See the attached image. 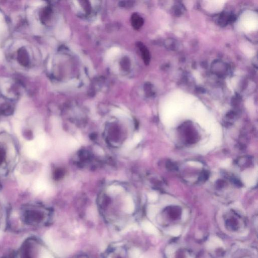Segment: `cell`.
Returning <instances> with one entry per match:
<instances>
[{"label":"cell","instance_id":"cell-1","mask_svg":"<svg viewBox=\"0 0 258 258\" xmlns=\"http://www.w3.org/2000/svg\"><path fill=\"white\" fill-rule=\"evenodd\" d=\"M137 45L141 52L142 57L143 59L144 63L146 65H149L150 61V55L149 50H148L146 46H144L142 42H138Z\"/></svg>","mask_w":258,"mask_h":258},{"label":"cell","instance_id":"cell-2","mask_svg":"<svg viewBox=\"0 0 258 258\" xmlns=\"http://www.w3.org/2000/svg\"><path fill=\"white\" fill-rule=\"evenodd\" d=\"M223 246L222 241L218 237H213L209 239L206 243V247L208 249H216L217 248L222 247Z\"/></svg>","mask_w":258,"mask_h":258},{"label":"cell","instance_id":"cell-3","mask_svg":"<svg viewBox=\"0 0 258 258\" xmlns=\"http://www.w3.org/2000/svg\"><path fill=\"white\" fill-rule=\"evenodd\" d=\"M131 23L134 29H139L143 24L144 20L138 14L134 13L131 17Z\"/></svg>","mask_w":258,"mask_h":258},{"label":"cell","instance_id":"cell-4","mask_svg":"<svg viewBox=\"0 0 258 258\" xmlns=\"http://www.w3.org/2000/svg\"><path fill=\"white\" fill-rule=\"evenodd\" d=\"M142 227L144 230L147 233L152 234H157L158 233V231L156 228L152 224L147 221H145L142 222Z\"/></svg>","mask_w":258,"mask_h":258},{"label":"cell","instance_id":"cell-5","mask_svg":"<svg viewBox=\"0 0 258 258\" xmlns=\"http://www.w3.org/2000/svg\"><path fill=\"white\" fill-rule=\"evenodd\" d=\"M213 66L219 68L218 70L214 71L215 73H216L217 75L223 76L227 72L226 66L221 62L217 61L216 62H215L214 65H213Z\"/></svg>","mask_w":258,"mask_h":258},{"label":"cell","instance_id":"cell-6","mask_svg":"<svg viewBox=\"0 0 258 258\" xmlns=\"http://www.w3.org/2000/svg\"><path fill=\"white\" fill-rule=\"evenodd\" d=\"M134 209H135V205L132 198L130 196L127 197L126 204L125 206V211L129 214H131L133 212Z\"/></svg>","mask_w":258,"mask_h":258},{"label":"cell","instance_id":"cell-7","mask_svg":"<svg viewBox=\"0 0 258 258\" xmlns=\"http://www.w3.org/2000/svg\"><path fill=\"white\" fill-rule=\"evenodd\" d=\"M181 232V228L180 226H175L168 230V233L174 237H178Z\"/></svg>","mask_w":258,"mask_h":258},{"label":"cell","instance_id":"cell-8","mask_svg":"<svg viewBox=\"0 0 258 258\" xmlns=\"http://www.w3.org/2000/svg\"><path fill=\"white\" fill-rule=\"evenodd\" d=\"M123 190L122 187L119 185H111L108 189V192L111 194H117Z\"/></svg>","mask_w":258,"mask_h":258},{"label":"cell","instance_id":"cell-9","mask_svg":"<svg viewBox=\"0 0 258 258\" xmlns=\"http://www.w3.org/2000/svg\"><path fill=\"white\" fill-rule=\"evenodd\" d=\"M156 213V209L153 207H150L149 208V210L148 211V215L149 217L152 218L155 216Z\"/></svg>","mask_w":258,"mask_h":258},{"label":"cell","instance_id":"cell-10","mask_svg":"<svg viewBox=\"0 0 258 258\" xmlns=\"http://www.w3.org/2000/svg\"><path fill=\"white\" fill-rule=\"evenodd\" d=\"M174 247H172V246H169V247L166 249V255L168 257L172 256V254L174 253Z\"/></svg>","mask_w":258,"mask_h":258},{"label":"cell","instance_id":"cell-11","mask_svg":"<svg viewBox=\"0 0 258 258\" xmlns=\"http://www.w3.org/2000/svg\"><path fill=\"white\" fill-rule=\"evenodd\" d=\"M140 255V252L137 250H132L131 252V258H138Z\"/></svg>","mask_w":258,"mask_h":258},{"label":"cell","instance_id":"cell-12","mask_svg":"<svg viewBox=\"0 0 258 258\" xmlns=\"http://www.w3.org/2000/svg\"><path fill=\"white\" fill-rule=\"evenodd\" d=\"M167 168H169L170 170H176L177 168V166L176 165L174 164V163H171L170 161H169L167 163Z\"/></svg>","mask_w":258,"mask_h":258},{"label":"cell","instance_id":"cell-13","mask_svg":"<svg viewBox=\"0 0 258 258\" xmlns=\"http://www.w3.org/2000/svg\"><path fill=\"white\" fill-rule=\"evenodd\" d=\"M141 137L140 136V135H139V134H136L134 136L133 140V141L134 143L137 144L139 143L141 141Z\"/></svg>","mask_w":258,"mask_h":258},{"label":"cell","instance_id":"cell-14","mask_svg":"<svg viewBox=\"0 0 258 258\" xmlns=\"http://www.w3.org/2000/svg\"><path fill=\"white\" fill-rule=\"evenodd\" d=\"M135 144L134 143L133 140L129 141L127 142L125 144V147L127 148V149H131V148L133 147Z\"/></svg>","mask_w":258,"mask_h":258},{"label":"cell","instance_id":"cell-15","mask_svg":"<svg viewBox=\"0 0 258 258\" xmlns=\"http://www.w3.org/2000/svg\"><path fill=\"white\" fill-rule=\"evenodd\" d=\"M53 258L52 255L50 254L49 252H48L47 251L44 250L43 252L42 255V258Z\"/></svg>","mask_w":258,"mask_h":258},{"label":"cell","instance_id":"cell-16","mask_svg":"<svg viewBox=\"0 0 258 258\" xmlns=\"http://www.w3.org/2000/svg\"><path fill=\"white\" fill-rule=\"evenodd\" d=\"M208 173L206 172H203L202 174H201L200 180H202V181H206V180H207V179H208Z\"/></svg>","mask_w":258,"mask_h":258},{"label":"cell","instance_id":"cell-17","mask_svg":"<svg viewBox=\"0 0 258 258\" xmlns=\"http://www.w3.org/2000/svg\"><path fill=\"white\" fill-rule=\"evenodd\" d=\"M4 28V23H3V16L0 14V32H1Z\"/></svg>","mask_w":258,"mask_h":258},{"label":"cell","instance_id":"cell-18","mask_svg":"<svg viewBox=\"0 0 258 258\" xmlns=\"http://www.w3.org/2000/svg\"><path fill=\"white\" fill-rule=\"evenodd\" d=\"M217 187H223L224 185V182L223 181H222V180H219L218 182H217Z\"/></svg>","mask_w":258,"mask_h":258},{"label":"cell","instance_id":"cell-19","mask_svg":"<svg viewBox=\"0 0 258 258\" xmlns=\"http://www.w3.org/2000/svg\"><path fill=\"white\" fill-rule=\"evenodd\" d=\"M42 2L40 1H33L31 3V5L33 6H37L38 5H40L41 4Z\"/></svg>","mask_w":258,"mask_h":258},{"label":"cell","instance_id":"cell-20","mask_svg":"<svg viewBox=\"0 0 258 258\" xmlns=\"http://www.w3.org/2000/svg\"><path fill=\"white\" fill-rule=\"evenodd\" d=\"M2 57H3V55H2V52L0 51V61L2 60Z\"/></svg>","mask_w":258,"mask_h":258},{"label":"cell","instance_id":"cell-21","mask_svg":"<svg viewBox=\"0 0 258 258\" xmlns=\"http://www.w3.org/2000/svg\"><path fill=\"white\" fill-rule=\"evenodd\" d=\"M1 237H2V233H1V232L0 231V239L1 238Z\"/></svg>","mask_w":258,"mask_h":258}]
</instances>
